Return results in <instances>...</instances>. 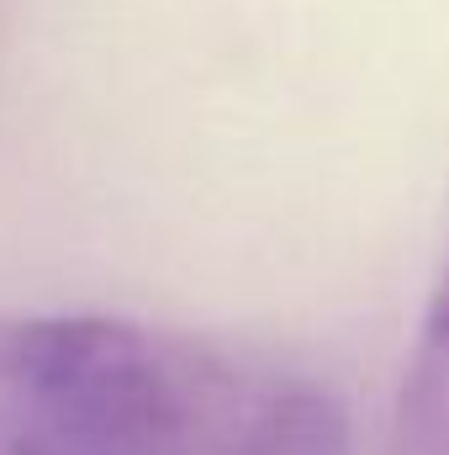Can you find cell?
<instances>
[{
	"label": "cell",
	"mask_w": 449,
	"mask_h": 455,
	"mask_svg": "<svg viewBox=\"0 0 449 455\" xmlns=\"http://www.w3.org/2000/svg\"><path fill=\"white\" fill-rule=\"evenodd\" d=\"M0 455H343V413L185 329L0 313Z\"/></svg>",
	"instance_id": "1"
},
{
	"label": "cell",
	"mask_w": 449,
	"mask_h": 455,
	"mask_svg": "<svg viewBox=\"0 0 449 455\" xmlns=\"http://www.w3.org/2000/svg\"><path fill=\"white\" fill-rule=\"evenodd\" d=\"M386 455H449V259L429 291L418 339L397 387Z\"/></svg>",
	"instance_id": "2"
}]
</instances>
